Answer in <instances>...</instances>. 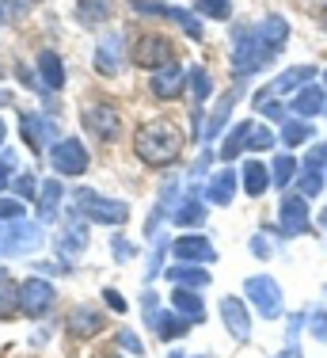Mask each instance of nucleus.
<instances>
[{"label": "nucleus", "mask_w": 327, "mask_h": 358, "mask_svg": "<svg viewBox=\"0 0 327 358\" xmlns=\"http://www.w3.org/2000/svg\"><path fill=\"white\" fill-rule=\"evenodd\" d=\"M133 152L149 168H168V164H175L179 152H183V134H179L168 118H149V122H141L133 134Z\"/></svg>", "instance_id": "1"}, {"label": "nucleus", "mask_w": 327, "mask_h": 358, "mask_svg": "<svg viewBox=\"0 0 327 358\" xmlns=\"http://www.w3.org/2000/svg\"><path fill=\"white\" fill-rule=\"evenodd\" d=\"M274 54H278V50H274L270 42H263V35L255 27L236 31V46H232V76L244 80V76L266 69V65L274 62Z\"/></svg>", "instance_id": "2"}, {"label": "nucleus", "mask_w": 327, "mask_h": 358, "mask_svg": "<svg viewBox=\"0 0 327 358\" xmlns=\"http://www.w3.org/2000/svg\"><path fill=\"white\" fill-rule=\"evenodd\" d=\"M76 202V214L84 221H92V225H122V221H130V206L118 199H107V194L92 191V187H80V191L73 194Z\"/></svg>", "instance_id": "3"}, {"label": "nucleus", "mask_w": 327, "mask_h": 358, "mask_svg": "<svg viewBox=\"0 0 327 358\" xmlns=\"http://www.w3.org/2000/svg\"><path fill=\"white\" fill-rule=\"evenodd\" d=\"M42 244H46V233H42L38 221L20 217V221H4V225H0V255H4V259L34 255Z\"/></svg>", "instance_id": "4"}, {"label": "nucleus", "mask_w": 327, "mask_h": 358, "mask_svg": "<svg viewBox=\"0 0 327 358\" xmlns=\"http://www.w3.org/2000/svg\"><path fill=\"white\" fill-rule=\"evenodd\" d=\"M244 294H247V305H255L259 317L266 320H278L282 309H286V289L274 275H252L244 282Z\"/></svg>", "instance_id": "5"}, {"label": "nucleus", "mask_w": 327, "mask_h": 358, "mask_svg": "<svg viewBox=\"0 0 327 358\" xmlns=\"http://www.w3.org/2000/svg\"><path fill=\"white\" fill-rule=\"evenodd\" d=\"M92 164L88 157V145L80 138H61L50 145V168H54L57 176H84Z\"/></svg>", "instance_id": "6"}, {"label": "nucleus", "mask_w": 327, "mask_h": 358, "mask_svg": "<svg viewBox=\"0 0 327 358\" xmlns=\"http://www.w3.org/2000/svg\"><path fill=\"white\" fill-rule=\"evenodd\" d=\"M54 301H57L54 282H46V278H38V275H31L27 282H20V313L23 317H31V320L46 317V313L54 309Z\"/></svg>", "instance_id": "7"}, {"label": "nucleus", "mask_w": 327, "mask_h": 358, "mask_svg": "<svg viewBox=\"0 0 327 358\" xmlns=\"http://www.w3.org/2000/svg\"><path fill=\"white\" fill-rule=\"evenodd\" d=\"M130 12L152 15V20H171L191 38H202V20H198V12H187V8H171V4H160V0H130Z\"/></svg>", "instance_id": "8"}, {"label": "nucleus", "mask_w": 327, "mask_h": 358, "mask_svg": "<svg viewBox=\"0 0 327 358\" xmlns=\"http://www.w3.org/2000/svg\"><path fill=\"white\" fill-rule=\"evenodd\" d=\"M312 229V214H308V199L305 194H286L278 206V233L286 236V241H293V236L308 233Z\"/></svg>", "instance_id": "9"}, {"label": "nucleus", "mask_w": 327, "mask_h": 358, "mask_svg": "<svg viewBox=\"0 0 327 358\" xmlns=\"http://www.w3.org/2000/svg\"><path fill=\"white\" fill-rule=\"evenodd\" d=\"M84 130L96 141H115L118 130H122V115L110 103H88L84 107Z\"/></svg>", "instance_id": "10"}, {"label": "nucleus", "mask_w": 327, "mask_h": 358, "mask_svg": "<svg viewBox=\"0 0 327 358\" xmlns=\"http://www.w3.org/2000/svg\"><path fill=\"white\" fill-rule=\"evenodd\" d=\"M171 255H175L179 263H198V267H205V263H217V244L205 233H187V236H175V241H171Z\"/></svg>", "instance_id": "11"}, {"label": "nucleus", "mask_w": 327, "mask_h": 358, "mask_svg": "<svg viewBox=\"0 0 327 358\" xmlns=\"http://www.w3.org/2000/svg\"><path fill=\"white\" fill-rule=\"evenodd\" d=\"M221 324L228 328V336L236 339V343H247L252 339V313H247V301L236 294H225L221 297Z\"/></svg>", "instance_id": "12"}, {"label": "nucleus", "mask_w": 327, "mask_h": 358, "mask_svg": "<svg viewBox=\"0 0 327 358\" xmlns=\"http://www.w3.org/2000/svg\"><path fill=\"white\" fill-rule=\"evenodd\" d=\"M316 80V65H289V69H282L278 76L270 80V88L259 92L255 99H266V96H289V92H297L305 88V84H312Z\"/></svg>", "instance_id": "13"}, {"label": "nucleus", "mask_w": 327, "mask_h": 358, "mask_svg": "<svg viewBox=\"0 0 327 358\" xmlns=\"http://www.w3.org/2000/svg\"><path fill=\"white\" fill-rule=\"evenodd\" d=\"M133 62L157 73L160 65H171V42L164 35H141L133 42Z\"/></svg>", "instance_id": "14"}, {"label": "nucleus", "mask_w": 327, "mask_h": 358, "mask_svg": "<svg viewBox=\"0 0 327 358\" xmlns=\"http://www.w3.org/2000/svg\"><path fill=\"white\" fill-rule=\"evenodd\" d=\"M324 152H327V141L312 145V152H308V160L300 164V176H297V194H305V199H316V194L324 191Z\"/></svg>", "instance_id": "15"}, {"label": "nucleus", "mask_w": 327, "mask_h": 358, "mask_svg": "<svg viewBox=\"0 0 327 358\" xmlns=\"http://www.w3.org/2000/svg\"><path fill=\"white\" fill-rule=\"evenodd\" d=\"M183 88H187V73L179 69L175 62H171V65H160V69L149 76V92H152L157 99H179V96H183Z\"/></svg>", "instance_id": "16"}, {"label": "nucleus", "mask_w": 327, "mask_h": 358, "mask_svg": "<svg viewBox=\"0 0 327 358\" xmlns=\"http://www.w3.org/2000/svg\"><path fill=\"white\" fill-rule=\"evenodd\" d=\"M92 65H96V73L103 76H115L122 69V35H107L96 46V54H92Z\"/></svg>", "instance_id": "17"}, {"label": "nucleus", "mask_w": 327, "mask_h": 358, "mask_svg": "<svg viewBox=\"0 0 327 358\" xmlns=\"http://www.w3.org/2000/svg\"><path fill=\"white\" fill-rule=\"evenodd\" d=\"M236 187H240V172L221 168V172L210 179V187H205V202H213V206H232V199H236Z\"/></svg>", "instance_id": "18"}, {"label": "nucleus", "mask_w": 327, "mask_h": 358, "mask_svg": "<svg viewBox=\"0 0 327 358\" xmlns=\"http://www.w3.org/2000/svg\"><path fill=\"white\" fill-rule=\"evenodd\" d=\"M65 328L73 331L76 339H88V336H99V331H103V313H99V309H92V305H76V309L68 313Z\"/></svg>", "instance_id": "19"}, {"label": "nucleus", "mask_w": 327, "mask_h": 358, "mask_svg": "<svg viewBox=\"0 0 327 358\" xmlns=\"http://www.w3.org/2000/svg\"><path fill=\"white\" fill-rule=\"evenodd\" d=\"M171 309H175L187 324H202L205 320V305H202V297H198V289L175 286L171 289Z\"/></svg>", "instance_id": "20"}, {"label": "nucleus", "mask_w": 327, "mask_h": 358, "mask_svg": "<svg viewBox=\"0 0 327 358\" xmlns=\"http://www.w3.org/2000/svg\"><path fill=\"white\" fill-rule=\"evenodd\" d=\"M205 217H210V206H205L198 194L179 199V206L171 210V221H175L179 229H198V225H205Z\"/></svg>", "instance_id": "21"}, {"label": "nucleus", "mask_w": 327, "mask_h": 358, "mask_svg": "<svg viewBox=\"0 0 327 358\" xmlns=\"http://www.w3.org/2000/svg\"><path fill=\"white\" fill-rule=\"evenodd\" d=\"M324 107H327V88L324 84H305V88L293 96V115H300L305 122L312 115H324Z\"/></svg>", "instance_id": "22"}, {"label": "nucleus", "mask_w": 327, "mask_h": 358, "mask_svg": "<svg viewBox=\"0 0 327 358\" xmlns=\"http://www.w3.org/2000/svg\"><path fill=\"white\" fill-rule=\"evenodd\" d=\"M38 84L46 92H61L65 88V62L54 50H42L38 54Z\"/></svg>", "instance_id": "23"}, {"label": "nucleus", "mask_w": 327, "mask_h": 358, "mask_svg": "<svg viewBox=\"0 0 327 358\" xmlns=\"http://www.w3.org/2000/svg\"><path fill=\"white\" fill-rule=\"evenodd\" d=\"M20 130H23V141H27L34 152H42L50 145V138H54V126H50L42 115H34V110H27V115L20 118Z\"/></svg>", "instance_id": "24"}, {"label": "nucleus", "mask_w": 327, "mask_h": 358, "mask_svg": "<svg viewBox=\"0 0 327 358\" xmlns=\"http://www.w3.org/2000/svg\"><path fill=\"white\" fill-rule=\"evenodd\" d=\"M179 206V183L175 179H168V183H164V194H160V202L157 206H152V214H149V221H145V236H157V229H160V221L171 214V210Z\"/></svg>", "instance_id": "25"}, {"label": "nucleus", "mask_w": 327, "mask_h": 358, "mask_svg": "<svg viewBox=\"0 0 327 358\" xmlns=\"http://www.w3.org/2000/svg\"><path fill=\"white\" fill-rule=\"evenodd\" d=\"M84 248H88V225L80 217H68L61 236H57V252H61V259H68V255H76Z\"/></svg>", "instance_id": "26"}, {"label": "nucleus", "mask_w": 327, "mask_h": 358, "mask_svg": "<svg viewBox=\"0 0 327 358\" xmlns=\"http://www.w3.org/2000/svg\"><path fill=\"white\" fill-rule=\"evenodd\" d=\"M236 99H240V88H232L221 96V103L205 115V130H202V141H213L221 130H225V122H228V115H232V107H236Z\"/></svg>", "instance_id": "27"}, {"label": "nucleus", "mask_w": 327, "mask_h": 358, "mask_svg": "<svg viewBox=\"0 0 327 358\" xmlns=\"http://www.w3.org/2000/svg\"><path fill=\"white\" fill-rule=\"evenodd\" d=\"M145 324H149V328L157 331V339H168V343H171V339H183L187 331H191V324L179 317L175 309H171V313H164V309H160L157 317H149Z\"/></svg>", "instance_id": "28"}, {"label": "nucleus", "mask_w": 327, "mask_h": 358, "mask_svg": "<svg viewBox=\"0 0 327 358\" xmlns=\"http://www.w3.org/2000/svg\"><path fill=\"white\" fill-rule=\"evenodd\" d=\"M252 130H255V122L252 118H244V122H236L228 130V138L221 141V160H236L240 152L247 149V141H252Z\"/></svg>", "instance_id": "29"}, {"label": "nucleus", "mask_w": 327, "mask_h": 358, "mask_svg": "<svg viewBox=\"0 0 327 358\" xmlns=\"http://www.w3.org/2000/svg\"><path fill=\"white\" fill-rule=\"evenodd\" d=\"M240 187H244L252 199H259V194H266V187H270V168L259 164V160H247L244 172H240Z\"/></svg>", "instance_id": "30"}, {"label": "nucleus", "mask_w": 327, "mask_h": 358, "mask_svg": "<svg viewBox=\"0 0 327 358\" xmlns=\"http://www.w3.org/2000/svg\"><path fill=\"white\" fill-rule=\"evenodd\" d=\"M168 278L175 286H187V289H205V286H210V271H202L198 263H179V267H168Z\"/></svg>", "instance_id": "31"}, {"label": "nucleus", "mask_w": 327, "mask_h": 358, "mask_svg": "<svg viewBox=\"0 0 327 358\" xmlns=\"http://www.w3.org/2000/svg\"><path fill=\"white\" fill-rule=\"evenodd\" d=\"M61 179H46V183L38 187V217L42 221H54L57 217V206H61Z\"/></svg>", "instance_id": "32"}, {"label": "nucleus", "mask_w": 327, "mask_h": 358, "mask_svg": "<svg viewBox=\"0 0 327 358\" xmlns=\"http://www.w3.org/2000/svg\"><path fill=\"white\" fill-rule=\"evenodd\" d=\"M110 12H115V4H110V0H76V20L88 23V27L107 23Z\"/></svg>", "instance_id": "33"}, {"label": "nucleus", "mask_w": 327, "mask_h": 358, "mask_svg": "<svg viewBox=\"0 0 327 358\" xmlns=\"http://www.w3.org/2000/svg\"><path fill=\"white\" fill-rule=\"evenodd\" d=\"M308 141H312V122H305V118H286L282 122V145L297 149V145H308Z\"/></svg>", "instance_id": "34"}, {"label": "nucleus", "mask_w": 327, "mask_h": 358, "mask_svg": "<svg viewBox=\"0 0 327 358\" xmlns=\"http://www.w3.org/2000/svg\"><path fill=\"white\" fill-rule=\"evenodd\" d=\"M297 172H300V164L289 152H282V157H274V164H270V183L274 187H289L297 179Z\"/></svg>", "instance_id": "35"}, {"label": "nucleus", "mask_w": 327, "mask_h": 358, "mask_svg": "<svg viewBox=\"0 0 327 358\" xmlns=\"http://www.w3.org/2000/svg\"><path fill=\"white\" fill-rule=\"evenodd\" d=\"M187 80H191V96L202 103V99H210L213 84H210V73L202 69V65H194V69H187Z\"/></svg>", "instance_id": "36"}, {"label": "nucleus", "mask_w": 327, "mask_h": 358, "mask_svg": "<svg viewBox=\"0 0 327 358\" xmlns=\"http://www.w3.org/2000/svg\"><path fill=\"white\" fill-rule=\"evenodd\" d=\"M164 252H168V241H164V236L157 233V236H152V255H149V267H145V282H152V278H157L160 271H164Z\"/></svg>", "instance_id": "37"}, {"label": "nucleus", "mask_w": 327, "mask_h": 358, "mask_svg": "<svg viewBox=\"0 0 327 358\" xmlns=\"http://www.w3.org/2000/svg\"><path fill=\"white\" fill-rule=\"evenodd\" d=\"M20 313V286H8V278L0 282V320Z\"/></svg>", "instance_id": "38"}, {"label": "nucleus", "mask_w": 327, "mask_h": 358, "mask_svg": "<svg viewBox=\"0 0 327 358\" xmlns=\"http://www.w3.org/2000/svg\"><path fill=\"white\" fill-rule=\"evenodd\" d=\"M194 12H198V15H213V20H228V15H232V4H228V0H198Z\"/></svg>", "instance_id": "39"}, {"label": "nucleus", "mask_w": 327, "mask_h": 358, "mask_svg": "<svg viewBox=\"0 0 327 358\" xmlns=\"http://www.w3.org/2000/svg\"><path fill=\"white\" fill-rule=\"evenodd\" d=\"M308 313V331L316 343H327V309H305Z\"/></svg>", "instance_id": "40"}, {"label": "nucleus", "mask_w": 327, "mask_h": 358, "mask_svg": "<svg viewBox=\"0 0 327 358\" xmlns=\"http://www.w3.org/2000/svg\"><path fill=\"white\" fill-rule=\"evenodd\" d=\"M23 214H27L23 199H12V194H0V221H20Z\"/></svg>", "instance_id": "41"}, {"label": "nucleus", "mask_w": 327, "mask_h": 358, "mask_svg": "<svg viewBox=\"0 0 327 358\" xmlns=\"http://www.w3.org/2000/svg\"><path fill=\"white\" fill-rule=\"evenodd\" d=\"M255 110H259V115H266L270 122H286V118H289V110L282 107L278 99H270V96H266V99H255Z\"/></svg>", "instance_id": "42"}, {"label": "nucleus", "mask_w": 327, "mask_h": 358, "mask_svg": "<svg viewBox=\"0 0 327 358\" xmlns=\"http://www.w3.org/2000/svg\"><path fill=\"white\" fill-rule=\"evenodd\" d=\"M38 179H34V172H15V191L23 194V199H34V191H38Z\"/></svg>", "instance_id": "43"}, {"label": "nucleus", "mask_w": 327, "mask_h": 358, "mask_svg": "<svg viewBox=\"0 0 327 358\" xmlns=\"http://www.w3.org/2000/svg\"><path fill=\"white\" fill-rule=\"evenodd\" d=\"M8 179H15V152L12 149L0 152V191L8 187Z\"/></svg>", "instance_id": "44"}, {"label": "nucleus", "mask_w": 327, "mask_h": 358, "mask_svg": "<svg viewBox=\"0 0 327 358\" xmlns=\"http://www.w3.org/2000/svg\"><path fill=\"white\" fill-rule=\"evenodd\" d=\"M247 149H255V152L274 149V134H270V130H263V126H255V130H252V145H247Z\"/></svg>", "instance_id": "45"}, {"label": "nucleus", "mask_w": 327, "mask_h": 358, "mask_svg": "<svg viewBox=\"0 0 327 358\" xmlns=\"http://www.w3.org/2000/svg\"><path fill=\"white\" fill-rule=\"evenodd\" d=\"M110 255H115L118 263H126V259H133V255H137V248L130 241H122V236H115V241H110Z\"/></svg>", "instance_id": "46"}, {"label": "nucleus", "mask_w": 327, "mask_h": 358, "mask_svg": "<svg viewBox=\"0 0 327 358\" xmlns=\"http://www.w3.org/2000/svg\"><path fill=\"white\" fill-rule=\"evenodd\" d=\"M118 347H126V351H130L133 358H141V351H145V347H141V339H137L130 328H122V331H118Z\"/></svg>", "instance_id": "47"}, {"label": "nucleus", "mask_w": 327, "mask_h": 358, "mask_svg": "<svg viewBox=\"0 0 327 358\" xmlns=\"http://www.w3.org/2000/svg\"><path fill=\"white\" fill-rule=\"evenodd\" d=\"M308 324V313H293V317H289V328H286V339H289V347L297 343V336H300V328H305Z\"/></svg>", "instance_id": "48"}, {"label": "nucleus", "mask_w": 327, "mask_h": 358, "mask_svg": "<svg viewBox=\"0 0 327 358\" xmlns=\"http://www.w3.org/2000/svg\"><path fill=\"white\" fill-rule=\"evenodd\" d=\"M103 301H107V309H115V313H126V297L118 294V289H103Z\"/></svg>", "instance_id": "49"}, {"label": "nucleus", "mask_w": 327, "mask_h": 358, "mask_svg": "<svg viewBox=\"0 0 327 358\" xmlns=\"http://www.w3.org/2000/svg\"><path fill=\"white\" fill-rule=\"evenodd\" d=\"M252 252L259 255V259H266V255H270V244H266V236H263V233H255V236H252Z\"/></svg>", "instance_id": "50"}, {"label": "nucleus", "mask_w": 327, "mask_h": 358, "mask_svg": "<svg viewBox=\"0 0 327 358\" xmlns=\"http://www.w3.org/2000/svg\"><path fill=\"white\" fill-rule=\"evenodd\" d=\"M210 160H213V152H210V149H205V152H202V157H198V160H194V168H191V176L198 179V176H202V172H205V168H210Z\"/></svg>", "instance_id": "51"}, {"label": "nucleus", "mask_w": 327, "mask_h": 358, "mask_svg": "<svg viewBox=\"0 0 327 358\" xmlns=\"http://www.w3.org/2000/svg\"><path fill=\"white\" fill-rule=\"evenodd\" d=\"M34 271H42V275H68V267H61V263H34Z\"/></svg>", "instance_id": "52"}, {"label": "nucleus", "mask_w": 327, "mask_h": 358, "mask_svg": "<svg viewBox=\"0 0 327 358\" xmlns=\"http://www.w3.org/2000/svg\"><path fill=\"white\" fill-rule=\"evenodd\" d=\"M34 4V0H4V12H12V15H20V12H27V8Z\"/></svg>", "instance_id": "53"}, {"label": "nucleus", "mask_w": 327, "mask_h": 358, "mask_svg": "<svg viewBox=\"0 0 327 358\" xmlns=\"http://www.w3.org/2000/svg\"><path fill=\"white\" fill-rule=\"evenodd\" d=\"M4 141H8V126H4V118H0V152H4Z\"/></svg>", "instance_id": "54"}, {"label": "nucleus", "mask_w": 327, "mask_h": 358, "mask_svg": "<svg viewBox=\"0 0 327 358\" xmlns=\"http://www.w3.org/2000/svg\"><path fill=\"white\" fill-rule=\"evenodd\" d=\"M274 358H297V347H289V351H282V355H274Z\"/></svg>", "instance_id": "55"}, {"label": "nucleus", "mask_w": 327, "mask_h": 358, "mask_svg": "<svg viewBox=\"0 0 327 358\" xmlns=\"http://www.w3.org/2000/svg\"><path fill=\"white\" fill-rule=\"evenodd\" d=\"M320 27H327V0H324V8H320Z\"/></svg>", "instance_id": "56"}, {"label": "nucleus", "mask_w": 327, "mask_h": 358, "mask_svg": "<svg viewBox=\"0 0 327 358\" xmlns=\"http://www.w3.org/2000/svg\"><path fill=\"white\" fill-rule=\"evenodd\" d=\"M4 15H8V12H4V0H0V20H4Z\"/></svg>", "instance_id": "57"}, {"label": "nucleus", "mask_w": 327, "mask_h": 358, "mask_svg": "<svg viewBox=\"0 0 327 358\" xmlns=\"http://www.w3.org/2000/svg\"><path fill=\"white\" fill-rule=\"evenodd\" d=\"M168 358H187V355H179V351H171V355H168Z\"/></svg>", "instance_id": "58"}, {"label": "nucleus", "mask_w": 327, "mask_h": 358, "mask_svg": "<svg viewBox=\"0 0 327 358\" xmlns=\"http://www.w3.org/2000/svg\"><path fill=\"white\" fill-rule=\"evenodd\" d=\"M4 103H8V96H4V92H0V107H4Z\"/></svg>", "instance_id": "59"}, {"label": "nucleus", "mask_w": 327, "mask_h": 358, "mask_svg": "<svg viewBox=\"0 0 327 358\" xmlns=\"http://www.w3.org/2000/svg\"><path fill=\"white\" fill-rule=\"evenodd\" d=\"M324 88H327V73H324Z\"/></svg>", "instance_id": "60"}, {"label": "nucleus", "mask_w": 327, "mask_h": 358, "mask_svg": "<svg viewBox=\"0 0 327 358\" xmlns=\"http://www.w3.org/2000/svg\"><path fill=\"white\" fill-rule=\"evenodd\" d=\"M107 358H122V355H107Z\"/></svg>", "instance_id": "61"}, {"label": "nucleus", "mask_w": 327, "mask_h": 358, "mask_svg": "<svg viewBox=\"0 0 327 358\" xmlns=\"http://www.w3.org/2000/svg\"><path fill=\"white\" fill-rule=\"evenodd\" d=\"M324 164H327V152H324Z\"/></svg>", "instance_id": "62"}, {"label": "nucleus", "mask_w": 327, "mask_h": 358, "mask_svg": "<svg viewBox=\"0 0 327 358\" xmlns=\"http://www.w3.org/2000/svg\"><path fill=\"white\" fill-rule=\"evenodd\" d=\"M194 358H205V355H194Z\"/></svg>", "instance_id": "63"}]
</instances>
